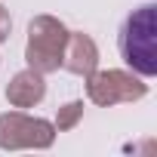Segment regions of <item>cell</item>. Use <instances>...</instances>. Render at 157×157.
<instances>
[{
  "label": "cell",
  "instance_id": "obj_3",
  "mask_svg": "<svg viewBox=\"0 0 157 157\" xmlns=\"http://www.w3.org/2000/svg\"><path fill=\"white\" fill-rule=\"evenodd\" d=\"M148 96V83L145 77H139L136 71H120V68H108V71H93L86 74V99L99 108H114V105H129Z\"/></svg>",
  "mask_w": 157,
  "mask_h": 157
},
{
  "label": "cell",
  "instance_id": "obj_4",
  "mask_svg": "<svg viewBox=\"0 0 157 157\" xmlns=\"http://www.w3.org/2000/svg\"><path fill=\"white\" fill-rule=\"evenodd\" d=\"M56 142V126L25 111L0 114V151H46Z\"/></svg>",
  "mask_w": 157,
  "mask_h": 157
},
{
  "label": "cell",
  "instance_id": "obj_8",
  "mask_svg": "<svg viewBox=\"0 0 157 157\" xmlns=\"http://www.w3.org/2000/svg\"><path fill=\"white\" fill-rule=\"evenodd\" d=\"M10 34H13V16H10V10L3 3H0V43H6Z\"/></svg>",
  "mask_w": 157,
  "mask_h": 157
},
{
  "label": "cell",
  "instance_id": "obj_5",
  "mask_svg": "<svg viewBox=\"0 0 157 157\" xmlns=\"http://www.w3.org/2000/svg\"><path fill=\"white\" fill-rule=\"evenodd\" d=\"M62 68L77 74V77H86L99 68V46L90 34L83 31H68L65 40V52H62Z\"/></svg>",
  "mask_w": 157,
  "mask_h": 157
},
{
  "label": "cell",
  "instance_id": "obj_6",
  "mask_svg": "<svg viewBox=\"0 0 157 157\" xmlns=\"http://www.w3.org/2000/svg\"><path fill=\"white\" fill-rule=\"evenodd\" d=\"M3 93H6V102H10L13 108L25 111V108H34V105L43 102V96H46V80H43L40 71L25 68V71L13 74V80L6 83Z\"/></svg>",
  "mask_w": 157,
  "mask_h": 157
},
{
  "label": "cell",
  "instance_id": "obj_7",
  "mask_svg": "<svg viewBox=\"0 0 157 157\" xmlns=\"http://www.w3.org/2000/svg\"><path fill=\"white\" fill-rule=\"evenodd\" d=\"M80 120H83V102H80V99H74V102L59 105L52 126H56V132H71V129L80 123Z\"/></svg>",
  "mask_w": 157,
  "mask_h": 157
},
{
  "label": "cell",
  "instance_id": "obj_2",
  "mask_svg": "<svg viewBox=\"0 0 157 157\" xmlns=\"http://www.w3.org/2000/svg\"><path fill=\"white\" fill-rule=\"evenodd\" d=\"M65 40H68V28L62 25V19L40 13L28 22V43H25V62L28 68L40 71L43 77L62 68V52H65Z\"/></svg>",
  "mask_w": 157,
  "mask_h": 157
},
{
  "label": "cell",
  "instance_id": "obj_1",
  "mask_svg": "<svg viewBox=\"0 0 157 157\" xmlns=\"http://www.w3.org/2000/svg\"><path fill=\"white\" fill-rule=\"evenodd\" d=\"M120 56L139 77H157V3L136 6L120 25Z\"/></svg>",
  "mask_w": 157,
  "mask_h": 157
}]
</instances>
